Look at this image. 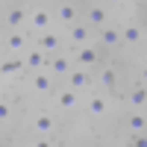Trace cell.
I'll return each instance as SVG.
<instances>
[{"label": "cell", "mask_w": 147, "mask_h": 147, "mask_svg": "<svg viewBox=\"0 0 147 147\" xmlns=\"http://www.w3.org/2000/svg\"><path fill=\"white\" fill-rule=\"evenodd\" d=\"M91 24L88 21H74L71 27H68V38H71V44H77V47H82V44H88L91 41Z\"/></svg>", "instance_id": "6da1fadb"}, {"label": "cell", "mask_w": 147, "mask_h": 147, "mask_svg": "<svg viewBox=\"0 0 147 147\" xmlns=\"http://www.w3.org/2000/svg\"><path fill=\"white\" fill-rule=\"evenodd\" d=\"M56 106L62 109V112H74V109L80 106V91L71 88V85L59 88V91H56Z\"/></svg>", "instance_id": "7a4b0ae2"}, {"label": "cell", "mask_w": 147, "mask_h": 147, "mask_svg": "<svg viewBox=\"0 0 147 147\" xmlns=\"http://www.w3.org/2000/svg\"><path fill=\"white\" fill-rule=\"evenodd\" d=\"M47 71H50L56 80H68V74L74 71V62H71L68 56H62V53H53V56H50V65H47Z\"/></svg>", "instance_id": "3957f363"}, {"label": "cell", "mask_w": 147, "mask_h": 147, "mask_svg": "<svg viewBox=\"0 0 147 147\" xmlns=\"http://www.w3.org/2000/svg\"><path fill=\"white\" fill-rule=\"evenodd\" d=\"M32 88L35 91H38V94H50L53 88H56V77H53V74L50 71H32Z\"/></svg>", "instance_id": "277c9868"}, {"label": "cell", "mask_w": 147, "mask_h": 147, "mask_svg": "<svg viewBox=\"0 0 147 147\" xmlns=\"http://www.w3.org/2000/svg\"><path fill=\"white\" fill-rule=\"evenodd\" d=\"M53 129H56V118L50 112H35V118H32V132L35 136H50Z\"/></svg>", "instance_id": "5b68a950"}, {"label": "cell", "mask_w": 147, "mask_h": 147, "mask_svg": "<svg viewBox=\"0 0 147 147\" xmlns=\"http://www.w3.org/2000/svg\"><path fill=\"white\" fill-rule=\"evenodd\" d=\"M53 12H47V9H35L32 15H30V27H32V32H47L50 30V24H53Z\"/></svg>", "instance_id": "8992f818"}, {"label": "cell", "mask_w": 147, "mask_h": 147, "mask_svg": "<svg viewBox=\"0 0 147 147\" xmlns=\"http://www.w3.org/2000/svg\"><path fill=\"white\" fill-rule=\"evenodd\" d=\"M24 62H27V68H30V71H41V68H47V65H50V53H47V50H41V47L35 44L32 50L27 53V59H24Z\"/></svg>", "instance_id": "52a82bcc"}, {"label": "cell", "mask_w": 147, "mask_h": 147, "mask_svg": "<svg viewBox=\"0 0 147 147\" xmlns=\"http://www.w3.org/2000/svg\"><path fill=\"white\" fill-rule=\"evenodd\" d=\"M68 85H71V88H77V91H88V88H91V77H88V71H85L82 65L74 68V71L68 74Z\"/></svg>", "instance_id": "ba28073f"}, {"label": "cell", "mask_w": 147, "mask_h": 147, "mask_svg": "<svg viewBox=\"0 0 147 147\" xmlns=\"http://www.w3.org/2000/svg\"><path fill=\"white\" fill-rule=\"evenodd\" d=\"M121 41H124V30L112 27V24L100 27V44H103V47H118Z\"/></svg>", "instance_id": "9c48e42d"}, {"label": "cell", "mask_w": 147, "mask_h": 147, "mask_svg": "<svg viewBox=\"0 0 147 147\" xmlns=\"http://www.w3.org/2000/svg\"><path fill=\"white\" fill-rule=\"evenodd\" d=\"M127 103H129V109H144L147 106V85L144 82H138L136 88L127 91Z\"/></svg>", "instance_id": "30bf717a"}, {"label": "cell", "mask_w": 147, "mask_h": 147, "mask_svg": "<svg viewBox=\"0 0 147 147\" xmlns=\"http://www.w3.org/2000/svg\"><path fill=\"white\" fill-rule=\"evenodd\" d=\"M35 44H38L41 47V50H47V53H59V44H62V38H59V35L56 32H50V30H47V32H38V38H35Z\"/></svg>", "instance_id": "8fae6325"}, {"label": "cell", "mask_w": 147, "mask_h": 147, "mask_svg": "<svg viewBox=\"0 0 147 147\" xmlns=\"http://www.w3.org/2000/svg\"><path fill=\"white\" fill-rule=\"evenodd\" d=\"M97 59H100L97 47H91V44H82V47H77V65H82V68H91V65H97Z\"/></svg>", "instance_id": "7c38bea8"}, {"label": "cell", "mask_w": 147, "mask_h": 147, "mask_svg": "<svg viewBox=\"0 0 147 147\" xmlns=\"http://www.w3.org/2000/svg\"><path fill=\"white\" fill-rule=\"evenodd\" d=\"M53 15L59 18V24H68V27H71L74 21H80V9L74 6V3H59Z\"/></svg>", "instance_id": "4fadbf2b"}, {"label": "cell", "mask_w": 147, "mask_h": 147, "mask_svg": "<svg viewBox=\"0 0 147 147\" xmlns=\"http://www.w3.org/2000/svg\"><path fill=\"white\" fill-rule=\"evenodd\" d=\"M3 44H6L9 53H18V50H24V47H27V32H21V30H9Z\"/></svg>", "instance_id": "5bb4252c"}, {"label": "cell", "mask_w": 147, "mask_h": 147, "mask_svg": "<svg viewBox=\"0 0 147 147\" xmlns=\"http://www.w3.org/2000/svg\"><path fill=\"white\" fill-rule=\"evenodd\" d=\"M82 18L88 21L94 30H100V27H106V18H109V15H106V6H88Z\"/></svg>", "instance_id": "9a60e30c"}, {"label": "cell", "mask_w": 147, "mask_h": 147, "mask_svg": "<svg viewBox=\"0 0 147 147\" xmlns=\"http://www.w3.org/2000/svg\"><path fill=\"white\" fill-rule=\"evenodd\" d=\"M127 129L132 132V136H136V132H144V129H147V115L138 112V109H132L129 118H127Z\"/></svg>", "instance_id": "2e32d148"}, {"label": "cell", "mask_w": 147, "mask_h": 147, "mask_svg": "<svg viewBox=\"0 0 147 147\" xmlns=\"http://www.w3.org/2000/svg\"><path fill=\"white\" fill-rule=\"evenodd\" d=\"M21 68H27V62H21V59H15V56H6L3 62H0V74H3V80L15 77Z\"/></svg>", "instance_id": "e0dca14e"}, {"label": "cell", "mask_w": 147, "mask_h": 147, "mask_svg": "<svg viewBox=\"0 0 147 147\" xmlns=\"http://www.w3.org/2000/svg\"><path fill=\"white\" fill-rule=\"evenodd\" d=\"M3 21H6V30H21V24L27 21V12L24 9H9Z\"/></svg>", "instance_id": "ac0fdd59"}, {"label": "cell", "mask_w": 147, "mask_h": 147, "mask_svg": "<svg viewBox=\"0 0 147 147\" xmlns=\"http://www.w3.org/2000/svg\"><path fill=\"white\" fill-rule=\"evenodd\" d=\"M85 109H88V115H106V97L103 94H91L88 97V103H85Z\"/></svg>", "instance_id": "d6986e66"}, {"label": "cell", "mask_w": 147, "mask_h": 147, "mask_svg": "<svg viewBox=\"0 0 147 147\" xmlns=\"http://www.w3.org/2000/svg\"><path fill=\"white\" fill-rule=\"evenodd\" d=\"M124 41H127V44H138V41H144V30L138 27V24L124 27Z\"/></svg>", "instance_id": "ffe728a7"}, {"label": "cell", "mask_w": 147, "mask_h": 147, "mask_svg": "<svg viewBox=\"0 0 147 147\" xmlns=\"http://www.w3.org/2000/svg\"><path fill=\"white\" fill-rule=\"evenodd\" d=\"M100 82H103V88H115V85H118L115 71H112V68H103V74H100Z\"/></svg>", "instance_id": "44dd1931"}, {"label": "cell", "mask_w": 147, "mask_h": 147, "mask_svg": "<svg viewBox=\"0 0 147 147\" xmlns=\"http://www.w3.org/2000/svg\"><path fill=\"white\" fill-rule=\"evenodd\" d=\"M9 118H12V109H9V103L3 100V103H0V121H3V124H6Z\"/></svg>", "instance_id": "7402d4cb"}, {"label": "cell", "mask_w": 147, "mask_h": 147, "mask_svg": "<svg viewBox=\"0 0 147 147\" xmlns=\"http://www.w3.org/2000/svg\"><path fill=\"white\" fill-rule=\"evenodd\" d=\"M132 144H136V147H147V138L141 136V132H136V138H132Z\"/></svg>", "instance_id": "603a6c76"}, {"label": "cell", "mask_w": 147, "mask_h": 147, "mask_svg": "<svg viewBox=\"0 0 147 147\" xmlns=\"http://www.w3.org/2000/svg\"><path fill=\"white\" fill-rule=\"evenodd\" d=\"M138 77H141V82L147 85V65H141V71H138Z\"/></svg>", "instance_id": "cb8c5ba5"}, {"label": "cell", "mask_w": 147, "mask_h": 147, "mask_svg": "<svg viewBox=\"0 0 147 147\" xmlns=\"http://www.w3.org/2000/svg\"><path fill=\"white\" fill-rule=\"evenodd\" d=\"M106 3H121V0H106Z\"/></svg>", "instance_id": "d4e9b609"}, {"label": "cell", "mask_w": 147, "mask_h": 147, "mask_svg": "<svg viewBox=\"0 0 147 147\" xmlns=\"http://www.w3.org/2000/svg\"><path fill=\"white\" fill-rule=\"evenodd\" d=\"M77 3H91V0H77Z\"/></svg>", "instance_id": "484cf974"}]
</instances>
